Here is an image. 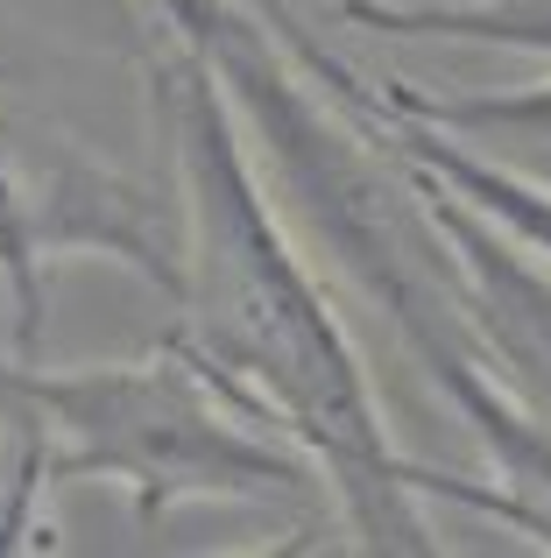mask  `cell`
Returning a JSON list of instances; mask_svg holds the SVG:
<instances>
[{"mask_svg": "<svg viewBox=\"0 0 551 558\" xmlns=\"http://www.w3.org/2000/svg\"><path fill=\"white\" fill-rule=\"evenodd\" d=\"M149 107L177 163L184 276L170 298V332L206 375H220L255 417H269L290 446H304L340 502L346 531L368 551H431V523L417 495H445L502 523L495 488H467L453 474L403 460L382 432L360 354L318 283L304 276L283 219H276L248 149H241L234 93L220 64L184 22L156 14Z\"/></svg>", "mask_w": 551, "mask_h": 558, "instance_id": "cell-1", "label": "cell"}, {"mask_svg": "<svg viewBox=\"0 0 551 558\" xmlns=\"http://www.w3.org/2000/svg\"><path fill=\"white\" fill-rule=\"evenodd\" d=\"M50 424L57 481H121L142 523H163L177 502H255L311 509L318 460L255 417L220 375H206L177 340H156L149 361L99 368H0Z\"/></svg>", "mask_w": 551, "mask_h": 558, "instance_id": "cell-2", "label": "cell"}, {"mask_svg": "<svg viewBox=\"0 0 551 558\" xmlns=\"http://www.w3.org/2000/svg\"><path fill=\"white\" fill-rule=\"evenodd\" d=\"M346 22L389 28V36H460L495 50L551 57V0H346ZM382 99L417 121H439L453 135H502V142H551V85L524 93H417L403 78H382Z\"/></svg>", "mask_w": 551, "mask_h": 558, "instance_id": "cell-3", "label": "cell"}, {"mask_svg": "<svg viewBox=\"0 0 551 558\" xmlns=\"http://www.w3.org/2000/svg\"><path fill=\"white\" fill-rule=\"evenodd\" d=\"M255 8L269 14V28L283 36V50L297 57L304 71H311L318 85H326L332 99H346V107L360 113V121L375 128V142H389V149L403 156L411 170H425V178H439L453 198H467L474 213H488L495 227H510L516 241L530 247L538 262H551V191L538 178H524V170H510V163H488V156H474L467 149V135H453V128H439V121H417V113H403V107H389L382 99V85H368L360 71H346L340 57H326L311 36H304L297 22H290L276 0H255Z\"/></svg>", "mask_w": 551, "mask_h": 558, "instance_id": "cell-4", "label": "cell"}, {"mask_svg": "<svg viewBox=\"0 0 551 558\" xmlns=\"http://www.w3.org/2000/svg\"><path fill=\"white\" fill-rule=\"evenodd\" d=\"M22 128H14V121H0V198H8V178H14V156H22Z\"/></svg>", "mask_w": 551, "mask_h": 558, "instance_id": "cell-5", "label": "cell"}]
</instances>
